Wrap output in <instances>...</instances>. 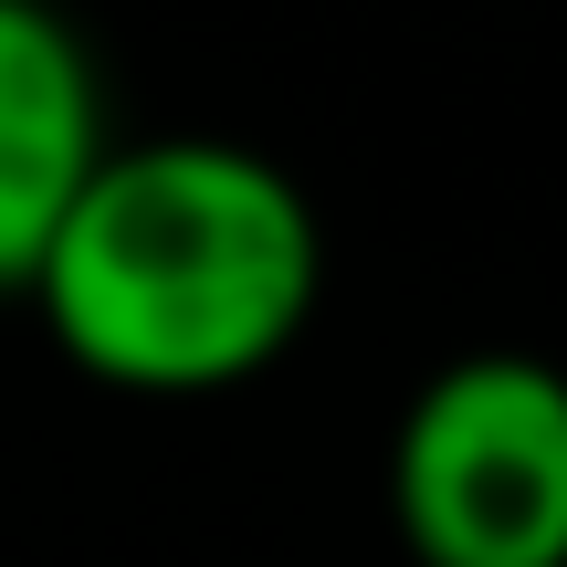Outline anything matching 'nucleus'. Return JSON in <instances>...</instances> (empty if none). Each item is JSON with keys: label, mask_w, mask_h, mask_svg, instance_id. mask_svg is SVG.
<instances>
[{"label": "nucleus", "mask_w": 567, "mask_h": 567, "mask_svg": "<svg viewBox=\"0 0 567 567\" xmlns=\"http://www.w3.org/2000/svg\"><path fill=\"white\" fill-rule=\"evenodd\" d=\"M316 284V210L264 147L137 137L95 158L21 295L84 379L137 400H200L264 379L305 337Z\"/></svg>", "instance_id": "f257e3e1"}, {"label": "nucleus", "mask_w": 567, "mask_h": 567, "mask_svg": "<svg viewBox=\"0 0 567 567\" xmlns=\"http://www.w3.org/2000/svg\"><path fill=\"white\" fill-rule=\"evenodd\" d=\"M410 567H567V368L484 347L421 379L389 442Z\"/></svg>", "instance_id": "f03ea898"}, {"label": "nucleus", "mask_w": 567, "mask_h": 567, "mask_svg": "<svg viewBox=\"0 0 567 567\" xmlns=\"http://www.w3.org/2000/svg\"><path fill=\"white\" fill-rule=\"evenodd\" d=\"M105 84L53 0H0V295H21L105 158Z\"/></svg>", "instance_id": "7ed1b4c3"}]
</instances>
